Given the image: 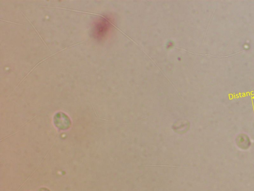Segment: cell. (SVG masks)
Returning <instances> with one entry per match:
<instances>
[{
	"mask_svg": "<svg viewBox=\"0 0 254 191\" xmlns=\"http://www.w3.org/2000/svg\"><path fill=\"white\" fill-rule=\"evenodd\" d=\"M112 18L105 16L97 20L94 25L93 35L97 39H103L110 32L112 27Z\"/></svg>",
	"mask_w": 254,
	"mask_h": 191,
	"instance_id": "obj_1",
	"label": "cell"
}]
</instances>
